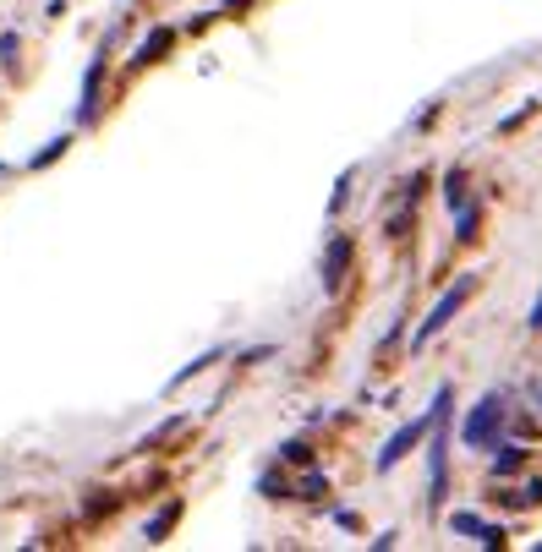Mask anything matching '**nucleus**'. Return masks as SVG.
<instances>
[{
  "instance_id": "1",
  "label": "nucleus",
  "mask_w": 542,
  "mask_h": 552,
  "mask_svg": "<svg viewBox=\"0 0 542 552\" xmlns=\"http://www.w3.org/2000/svg\"><path fill=\"white\" fill-rule=\"evenodd\" d=\"M449 405H455V383H438V394H433V405L428 410H422V416H411L406 421V427H400L395 432V438H389L384 443V449H378V460H373V471L378 476H389V471H395V465L400 460H411V449H422V443H428V432H433V421L438 416H444V410Z\"/></svg>"
},
{
  "instance_id": "2",
  "label": "nucleus",
  "mask_w": 542,
  "mask_h": 552,
  "mask_svg": "<svg viewBox=\"0 0 542 552\" xmlns=\"http://www.w3.org/2000/svg\"><path fill=\"white\" fill-rule=\"evenodd\" d=\"M477 285H482L477 274H460L455 285H449L444 296H438V307H433V312H428V317H422V323H417V334H411V350H428L433 339H438V334H444V328H449V323H455V317H460V307H466V301L477 296Z\"/></svg>"
},
{
  "instance_id": "3",
  "label": "nucleus",
  "mask_w": 542,
  "mask_h": 552,
  "mask_svg": "<svg viewBox=\"0 0 542 552\" xmlns=\"http://www.w3.org/2000/svg\"><path fill=\"white\" fill-rule=\"evenodd\" d=\"M504 427H510V399L482 394L477 405H471L466 427H460V443H466V449H493V443L504 438Z\"/></svg>"
},
{
  "instance_id": "4",
  "label": "nucleus",
  "mask_w": 542,
  "mask_h": 552,
  "mask_svg": "<svg viewBox=\"0 0 542 552\" xmlns=\"http://www.w3.org/2000/svg\"><path fill=\"white\" fill-rule=\"evenodd\" d=\"M449 410L433 421L428 432V514H444V498H449Z\"/></svg>"
},
{
  "instance_id": "5",
  "label": "nucleus",
  "mask_w": 542,
  "mask_h": 552,
  "mask_svg": "<svg viewBox=\"0 0 542 552\" xmlns=\"http://www.w3.org/2000/svg\"><path fill=\"white\" fill-rule=\"evenodd\" d=\"M351 257H356V241H351V236H329L324 263H318V279H324V290H329V296L345 285V274H351Z\"/></svg>"
},
{
  "instance_id": "6",
  "label": "nucleus",
  "mask_w": 542,
  "mask_h": 552,
  "mask_svg": "<svg viewBox=\"0 0 542 552\" xmlns=\"http://www.w3.org/2000/svg\"><path fill=\"white\" fill-rule=\"evenodd\" d=\"M99 82H105V50L88 61V72H83V93H77V126H94V115H99Z\"/></svg>"
},
{
  "instance_id": "7",
  "label": "nucleus",
  "mask_w": 542,
  "mask_h": 552,
  "mask_svg": "<svg viewBox=\"0 0 542 552\" xmlns=\"http://www.w3.org/2000/svg\"><path fill=\"white\" fill-rule=\"evenodd\" d=\"M170 50H176V28H148L143 44L132 50V66H159Z\"/></svg>"
},
{
  "instance_id": "8",
  "label": "nucleus",
  "mask_w": 542,
  "mask_h": 552,
  "mask_svg": "<svg viewBox=\"0 0 542 552\" xmlns=\"http://www.w3.org/2000/svg\"><path fill=\"white\" fill-rule=\"evenodd\" d=\"M526 471V449L521 443H493V460H488V476L493 481H510Z\"/></svg>"
},
{
  "instance_id": "9",
  "label": "nucleus",
  "mask_w": 542,
  "mask_h": 552,
  "mask_svg": "<svg viewBox=\"0 0 542 552\" xmlns=\"http://www.w3.org/2000/svg\"><path fill=\"white\" fill-rule=\"evenodd\" d=\"M181 509H187V503H181V498H170L159 514H148V525H143V542H148V547H159V542H165V536L181 525Z\"/></svg>"
},
{
  "instance_id": "10",
  "label": "nucleus",
  "mask_w": 542,
  "mask_h": 552,
  "mask_svg": "<svg viewBox=\"0 0 542 552\" xmlns=\"http://www.w3.org/2000/svg\"><path fill=\"white\" fill-rule=\"evenodd\" d=\"M214 361H225V345H214V350H203V356H192V361H187V367H181V372H176V378H170V383H165V389H181V383H192V378H203V372H209V367H214Z\"/></svg>"
},
{
  "instance_id": "11",
  "label": "nucleus",
  "mask_w": 542,
  "mask_h": 552,
  "mask_svg": "<svg viewBox=\"0 0 542 552\" xmlns=\"http://www.w3.org/2000/svg\"><path fill=\"white\" fill-rule=\"evenodd\" d=\"M258 498H296V487H291V476L280 471V465H269V471L258 476Z\"/></svg>"
},
{
  "instance_id": "12",
  "label": "nucleus",
  "mask_w": 542,
  "mask_h": 552,
  "mask_svg": "<svg viewBox=\"0 0 542 552\" xmlns=\"http://www.w3.org/2000/svg\"><path fill=\"white\" fill-rule=\"evenodd\" d=\"M477 230H482V203L455 208V241H460V246H466V241H477Z\"/></svg>"
},
{
  "instance_id": "13",
  "label": "nucleus",
  "mask_w": 542,
  "mask_h": 552,
  "mask_svg": "<svg viewBox=\"0 0 542 552\" xmlns=\"http://www.w3.org/2000/svg\"><path fill=\"white\" fill-rule=\"evenodd\" d=\"M444 203H449V214L471 203V192H466V170H460V164H455V170L444 175Z\"/></svg>"
},
{
  "instance_id": "14",
  "label": "nucleus",
  "mask_w": 542,
  "mask_h": 552,
  "mask_svg": "<svg viewBox=\"0 0 542 552\" xmlns=\"http://www.w3.org/2000/svg\"><path fill=\"white\" fill-rule=\"evenodd\" d=\"M428 181H433V175H428V170H411V175H406V181H400V192H395V203H406V208H417V203H422V192H428Z\"/></svg>"
},
{
  "instance_id": "15",
  "label": "nucleus",
  "mask_w": 542,
  "mask_h": 552,
  "mask_svg": "<svg viewBox=\"0 0 542 552\" xmlns=\"http://www.w3.org/2000/svg\"><path fill=\"white\" fill-rule=\"evenodd\" d=\"M66 148H72V132H61V137H50V143H44V148H39V154H33V159H28V170H50V164H55V159H61V154H66Z\"/></svg>"
},
{
  "instance_id": "16",
  "label": "nucleus",
  "mask_w": 542,
  "mask_h": 552,
  "mask_svg": "<svg viewBox=\"0 0 542 552\" xmlns=\"http://www.w3.org/2000/svg\"><path fill=\"white\" fill-rule=\"evenodd\" d=\"M296 498H307V503H324V498H329V476L307 471L302 481H296Z\"/></svg>"
},
{
  "instance_id": "17",
  "label": "nucleus",
  "mask_w": 542,
  "mask_h": 552,
  "mask_svg": "<svg viewBox=\"0 0 542 552\" xmlns=\"http://www.w3.org/2000/svg\"><path fill=\"white\" fill-rule=\"evenodd\" d=\"M482 525H488V520H482V514H471V509L449 514V531H455V536H482Z\"/></svg>"
},
{
  "instance_id": "18",
  "label": "nucleus",
  "mask_w": 542,
  "mask_h": 552,
  "mask_svg": "<svg viewBox=\"0 0 542 552\" xmlns=\"http://www.w3.org/2000/svg\"><path fill=\"white\" fill-rule=\"evenodd\" d=\"M351 186H356V164L340 175V181H334V192H329V214H340V208L351 203Z\"/></svg>"
},
{
  "instance_id": "19",
  "label": "nucleus",
  "mask_w": 542,
  "mask_h": 552,
  "mask_svg": "<svg viewBox=\"0 0 542 552\" xmlns=\"http://www.w3.org/2000/svg\"><path fill=\"white\" fill-rule=\"evenodd\" d=\"M280 460H285V465H313V443H307V438L280 443Z\"/></svg>"
},
{
  "instance_id": "20",
  "label": "nucleus",
  "mask_w": 542,
  "mask_h": 552,
  "mask_svg": "<svg viewBox=\"0 0 542 552\" xmlns=\"http://www.w3.org/2000/svg\"><path fill=\"white\" fill-rule=\"evenodd\" d=\"M532 115H537V99H532V104H521V110H515V115H504V121H499V137H510V132H521V126H526V121H532Z\"/></svg>"
},
{
  "instance_id": "21",
  "label": "nucleus",
  "mask_w": 542,
  "mask_h": 552,
  "mask_svg": "<svg viewBox=\"0 0 542 552\" xmlns=\"http://www.w3.org/2000/svg\"><path fill=\"white\" fill-rule=\"evenodd\" d=\"M411 225H417V208H406V203H400V214L389 219V230H384V236H389V241H400V236H406Z\"/></svg>"
},
{
  "instance_id": "22",
  "label": "nucleus",
  "mask_w": 542,
  "mask_h": 552,
  "mask_svg": "<svg viewBox=\"0 0 542 552\" xmlns=\"http://www.w3.org/2000/svg\"><path fill=\"white\" fill-rule=\"evenodd\" d=\"M510 503H515V509H537V503H542V476H537V481H526L521 498H510Z\"/></svg>"
},
{
  "instance_id": "23",
  "label": "nucleus",
  "mask_w": 542,
  "mask_h": 552,
  "mask_svg": "<svg viewBox=\"0 0 542 552\" xmlns=\"http://www.w3.org/2000/svg\"><path fill=\"white\" fill-rule=\"evenodd\" d=\"M17 44H22V39H17V33H0V61H6V66H11V61H17Z\"/></svg>"
},
{
  "instance_id": "24",
  "label": "nucleus",
  "mask_w": 542,
  "mask_h": 552,
  "mask_svg": "<svg viewBox=\"0 0 542 552\" xmlns=\"http://www.w3.org/2000/svg\"><path fill=\"white\" fill-rule=\"evenodd\" d=\"M477 542H482V547H504V525H482Z\"/></svg>"
},
{
  "instance_id": "25",
  "label": "nucleus",
  "mask_w": 542,
  "mask_h": 552,
  "mask_svg": "<svg viewBox=\"0 0 542 552\" xmlns=\"http://www.w3.org/2000/svg\"><path fill=\"white\" fill-rule=\"evenodd\" d=\"M263 356H269V345H258V350H241V356H236V361H241V367H258V361H263Z\"/></svg>"
},
{
  "instance_id": "26",
  "label": "nucleus",
  "mask_w": 542,
  "mask_h": 552,
  "mask_svg": "<svg viewBox=\"0 0 542 552\" xmlns=\"http://www.w3.org/2000/svg\"><path fill=\"white\" fill-rule=\"evenodd\" d=\"M526 328H542V290H537V301H532V312H526Z\"/></svg>"
},
{
  "instance_id": "27",
  "label": "nucleus",
  "mask_w": 542,
  "mask_h": 552,
  "mask_svg": "<svg viewBox=\"0 0 542 552\" xmlns=\"http://www.w3.org/2000/svg\"><path fill=\"white\" fill-rule=\"evenodd\" d=\"M252 6V0H225V11H247Z\"/></svg>"
},
{
  "instance_id": "28",
  "label": "nucleus",
  "mask_w": 542,
  "mask_h": 552,
  "mask_svg": "<svg viewBox=\"0 0 542 552\" xmlns=\"http://www.w3.org/2000/svg\"><path fill=\"white\" fill-rule=\"evenodd\" d=\"M537 552H542V542H537Z\"/></svg>"
},
{
  "instance_id": "29",
  "label": "nucleus",
  "mask_w": 542,
  "mask_h": 552,
  "mask_svg": "<svg viewBox=\"0 0 542 552\" xmlns=\"http://www.w3.org/2000/svg\"><path fill=\"white\" fill-rule=\"evenodd\" d=\"M537 399H542V389H537Z\"/></svg>"
}]
</instances>
